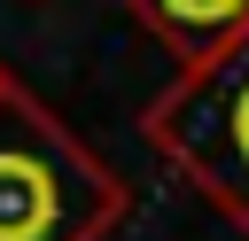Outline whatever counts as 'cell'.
<instances>
[{
    "label": "cell",
    "instance_id": "3957f363",
    "mask_svg": "<svg viewBox=\"0 0 249 241\" xmlns=\"http://www.w3.org/2000/svg\"><path fill=\"white\" fill-rule=\"evenodd\" d=\"M179 62H210L249 31V0H124Z\"/></svg>",
    "mask_w": 249,
    "mask_h": 241
},
{
    "label": "cell",
    "instance_id": "277c9868",
    "mask_svg": "<svg viewBox=\"0 0 249 241\" xmlns=\"http://www.w3.org/2000/svg\"><path fill=\"white\" fill-rule=\"evenodd\" d=\"M8 86H16V78H8V70H0V93H8Z\"/></svg>",
    "mask_w": 249,
    "mask_h": 241
},
{
    "label": "cell",
    "instance_id": "6da1fadb",
    "mask_svg": "<svg viewBox=\"0 0 249 241\" xmlns=\"http://www.w3.org/2000/svg\"><path fill=\"white\" fill-rule=\"evenodd\" d=\"M124 179L23 86L0 93V241H101Z\"/></svg>",
    "mask_w": 249,
    "mask_h": 241
},
{
    "label": "cell",
    "instance_id": "7a4b0ae2",
    "mask_svg": "<svg viewBox=\"0 0 249 241\" xmlns=\"http://www.w3.org/2000/svg\"><path fill=\"white\" fill-rule=\"evenodd\" d=\"M140 132L210 210H226L249 233V31L226 54L187 62L148 101Z\"/></svg>",
    "mask_w": 249,
    "mask_h": 241
}]
</instances>
